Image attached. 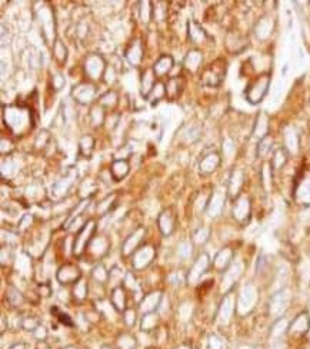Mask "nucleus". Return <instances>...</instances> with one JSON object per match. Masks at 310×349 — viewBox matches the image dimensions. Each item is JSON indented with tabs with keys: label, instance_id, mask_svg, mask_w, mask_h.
<instances>
[{
	"label": "nucleus",
	"instance_id": "nucleus-1",
	"mask_svg": "<svg viewBox=\"0 0 310 349\" xmlns=\"http://www.w3.org/2000/svg\"><path fill=\"white\" fill-rule=\"evenodd\" d=\"M269 85H270V76L269 75L259 76L251 85H249V88L246 89V99L253 105L262 102L265 95L269 91Z\"/></svg>",
	"mask_w": 310,
	"mask_h": 349
},
{
	"label": "nucleus",
	"instance_id": "nucleus-2",
	"mask_svg": "<svg viewBox=\"0 0 310 349\" xmlns=\"http://www.w3.org/2000/svg\"><path fill=\"white\" fill-rule=\"evenodd\" d=\"M94 222L93 221H89L88 223H85V226L82 228V230L79 232V235L76 236V241H74V254H80L86 246H88V242L85 236H88V239L92 238L94 232Z\"/></svg>",
	"mask_w": 310,
	"mask_h": 349
},
{
	"label": "nucleus",
	"instance_id": "nucleus-3",
	"mask_svg": "<svg viewBox=\"0 0 310 349\" xmlns=\"http://www.w3.org/2000/svg\"><path fill=\"white\" fill-rule=\"evenodd\" d=\"M310 326V318L306 312L300 314L299 317L289 325V335H295V336H302L309 331Z\"/></svg>",
	"mask_w": 310,
	"mask_h": 349
},
{
	"label": "nucleus",
	"instance_id": "nucleus-4",
	"mask_svg": "<svg viewBox=\"0 0 310 349\" xmlns=\"http://www.w3.org/2000/svg\"><path fill=\"white\" fill-rule=\"evenodd\" d=\"M256 302V290L253 286H246L242 293H240V298H239V302H237V311L246 314L249 312L251 308H253V303Z\"/></svg>",
	"mask_w": 310,
	"mask_h": 349
},
{
	"label": "nucleus",
	"instance_id": "nucleus-5",
	"mask_svg": "<svg viewBox=\"0 0 310 349\" xmlns=\"http://www.w3.org/2000/svg\"><path fill=\"white\" fill-rule=\"evenodd\" d=\"M287 303V295H286V292H279V293H276L275 296H273V299H272V305H270V312H272V315H275L273 318H281L283 315V312H284V309H286V305Z\"/></svg>",
	"mask_w": 310,
	"mask_h": 349
},
{
	"label": "nucleus",
	"instance_id": "nucleus-6",
	"mask_svg": "<svg viewBox=\"0 0 310 349\" xmlns=\"http://www.w3.org/2000/svg\"><path fill=\"white\" fill-rule=\"evenodd\" d=\"M233 213H235V218L237 221H242V222L248 221L249 213H250V203H249V199L246 196L237 199V202L235 203Z\"/></svg>",
	"mask_w": 310,
	"mask_h": 349
},
{
	"label": "nucleus",
	"instance_id": "nucleus-7",
	"mask_svg": "<svg viewBox=\"0 0 310 349\" xmlns=\"http://www.w3.org/2000/svg\"><path fill=\"white\" fill-rule=\"evenodd\" d=\"M219 63H220V61H217L215 63L210 64V66L206 69L205 75H203L205 82H206L209 77H213V86H216V85H219V83L221 82L223 75H224V70H226L223 64H219Z\"/></svg>",
	"mask_w": 310,
	"mask_h": 349
},
{
	"label": "nucleus",
	"instance_id": "nucleus-8",
	"mask_svg": "<svg viewBox=\"0 0 310 349\" xmlns=\"http://www.w3.org/2000/svg\"><path fill=\"white\" fill-rule=\"evenodd\" d=\"M80 276V272L76 266L72 265H66L60 269V272L58 273V279L62 284H72L73 281H76Z\"/></svg>",
	"mask_w": 310,
	"mask_h": 349
},
{
	"label": "nucleus",
	"instance_id": "nucleus-9",
	"mask_svg": "<svg viewBox=\"0 0 310 349\" xmlns=\"http://www.w3.org/2000/svg\"><path fill=\"white\" fill-rule=\"evenodd\" d=\"M230 259H232V251H230L229 248H224V249H221V251L216 255V258H215V260H213V265H215V268L223 271L224 268H227Z\"/></svg>",
	"mask_w": 310,
	"mask_h": 349
},
{
	"label": "nucleus",
	"instance_id": "nucleus-10",
	"mask_svg": "<svg viewBox=\"0 0 310 349\" xmlns=\"http://www.w3.org/2000/svg\"><path fill=\"white\" fill-rule=\"evenodd\" d=\"M127 172H129V165L126 160H116L112 166V173L116 178V181H120L122 178H124Z\"/></svg>",
	"mask_w": 310,
	"mask_h": 349
},
{
	"label": "nucleus",
	"instance_id": "nucleus-11",
	"mask_svg": "<svg viewBox=\"0 0 310 349\" xmlns=\"http://www.w3.org/2000/svg\"><path fill=\"white\" fill-rule=\"evenodd\" d=\"M172 64H173V59L170 56H162L159 62L155 64V72H157L159 75H164L172 69Z\"/></svg>",
	"mask_w": 310,
	"mask_h": 349
},
{
	"label": "nucleus",
	"instance_id": "nucleus-12",
	"mask_svg": "<svg viewBox=\"0 0 310 349\" xmlns=\"http://www.w3.org/2000/svg\"><path fill=\"white\" fill-rule=\"evenodd\" d=\"M223 306L220 308V319L227 322L230 317H232V312H233V306H232V299L230 298H226L224 302L221 303Z\"/></svg>",
	"mask_w": 310,
	"mask_h": 349
},
{
	"label": "nucleus",
	"instance_id": "nucleus-13",
	"mask_svg": "<svg viewBox=\"0 0 310 349\" xmlns=\"http://www.w3.org/2000/svg\"><path fill=\"white\" fill-rule=\"evenodd\" d=\"M209 349H226L224 338H221L219 335H212L209 339Z\"/></svg>",
	"mask_w": 310,
	"mask_h": 349
}]
</instances>
